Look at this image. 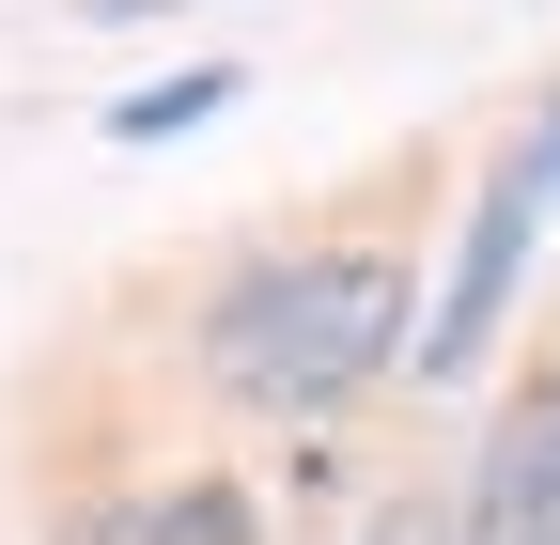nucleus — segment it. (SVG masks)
Segmentation results:
<instances>
[{"mask_svg": "<svg viewBox=\"0 0 560 545\" xmlns=\"http://www.w3.org/2000/svg\"><path fill=\"white\" fill-rule=\"evenodd\" d=\"M202 359H219V390L327 421L342 390L405 374V265H389V250H280V265H234L219 312H202Z\"/></svg>", "mask_w": 560, "mask_h": 545, "instance_id": "f257e3e1", "label": "nucleus"}, {"mask_svg": "<svg viewBox=\"0 0 560 545\" xmlns=\"http://www.w3.org/2000/svg\"><path fill=\"white\" fill-rule=\"evenodd\" d=\"M529 219H545V187L499 156V172H482V202H467V234H452V297L436 312H420V390H436V374H467L482 344H499V312H514V265H529Z\"/></svg>", "mask_w": 560, "mask_h": 545, "instance_id": "f03ea898", "label": "nucleus"}, {"mask_svg": "<svg viewBox=\"0 0 560 545\" xmlns=\"http://www.w3.org/2000/svg\"><path fill=\"white\" fill-rule=\"evenodd\" d=\"M452 514H467V545H560V374H529L482 421V467Z\"/></svg>", "mask_w": 560, "mask_h": 545, "instance_id": "7ed1b4c3", "label": "nucleus"}, {"mask_svg": "<svg viewBox=\"0 0 560 545\" xmlns=\"http://www.w3.org/2000/svg\"><path fill=\"white\" fill-rule=\"evenodd\" d=\"M202 109H234V62H187V79H140V94L109 109V141H125V156H140V141H187Z\"/></svg>", "mask_w": 560, "mask_h": 545, "instance_id": "20e7f679", "label": "nucleus"}, {"mask_svg": "<svg viewBox=\"0 0 560 545\" xmlns=\"http://www.w3.org/2000/svg\"><path fill=\"white\" fill-rule=\"evenodd\" d=\"M140 545H265V530H249V484H156Z\"/></svg>", "mask_w": 560, "mask_h": 545, "instance_id": "39448f33", "label": "nucleus"}, {"mask_svg": "<svg viewBox=\"0 0 560 545\" xmlns=\"http://www.w3.org/2000/svg\"><path fill=\"white\" fill-rule=\"evenodd\" d=\"M359 545H467V514H452V499H389Z\"/></svg>", "mask_w": 560, "mask_h": 545, "instance_id": "423d86ee", "label": "nucleus"}, {"mask_svg": "<svg viewBox=\"0 0 560 545\" xmlns=\"http://www.w3.org/2000/svg\"><path fill=\"white\" fill-rule=\"evenodd\" d=\"M47 545H140V499H94V514H62Z\"/></svg>", "mask_w": 560, "mask_h": 545, "instance_id": "0eeeda50", "label": "nucleus"}, {"mask_svg": "<svg viewBox=\"0 0 560 545\" xmlns=\"http://www.w3.org/2000/svg\"><path fill=\"white\" fill-rule=\"evenodd\" d=\"M514 172H529V187L560 202V94H545V125H529V141H514Z\"/></svg>", "mask_w": 560, "mask_h": 545, "instance_id": "6e6552de", "label": "nucleus"}, {"mask_svg": "<svg viewBox=\"0 0 560 545\" xmlns=\"http://www.w3.org/2000/svg\"><path fill=\"white\" fill-rule=\"evenodd\" d=\"M79 16H187V0H79Z\"/></svg>", "mask_w": 560, "mask_h": 545, "instance_id": "1a4fd4ad", "label": "nucleus"}]
</instances>
